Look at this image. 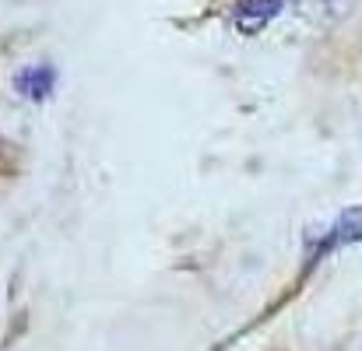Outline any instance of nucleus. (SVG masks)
<instances>
[{"mask_svg":"<svg viewBox=\"0 0 362 351\" xmlns=\"http://www.w3.org/2000/svg\"><path fill=\"white\" fill-rule=\"evenodd\" d=\"M57 88V71L46 67V64H35V67H21L14 74V92L28 102H46L49 92Z\"/></svg>","mask_w":362,"mask_h":351,"instance_id":"obj_1","label":"nucleus"},{"mask_svg":"<svg viewBox=\"0 0 362 351\" xmlns=\"http://www.w3.org/2000/svg\"><path fill=\"white\" fill-rule=\"evenodd\" d=\"M362 239V208H349L334 225H331V232L327 239L317 246V256H327L331 249H338V246H349V242H356Z\"/></svg>","mask_w":362,"mask_h":351,"instance_id":"obj_2","label":"nucleus"},{"mask_svg":"<svg viewBox=\"0 0 362 351\" xmlns=\"http://www.w3.org/2000/svg\"><path fill=\"white\" fill-rule=\"evenodd\" d=\"M281 11V0H240V7H236V28L240 32H260L274 14Z\"/></svg>","mask_w":362,"mask_h":351,"instance_id":"obj_3","label":"nucleus"}]
</instances>
